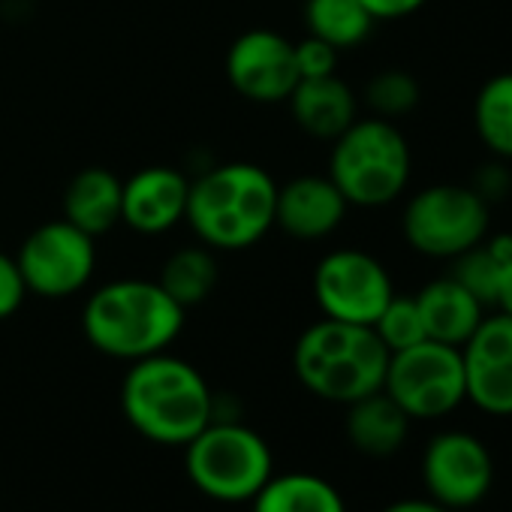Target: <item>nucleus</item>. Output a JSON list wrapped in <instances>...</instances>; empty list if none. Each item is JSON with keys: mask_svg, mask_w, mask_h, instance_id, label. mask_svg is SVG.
<instances>
[{"mask_svg": "<svg viewBox=\"0 0 512 512\" xmlns=\"http://www.w3.org/2000/svg\"><path fill=\"white\" fill-rule=\"evenodd\" d=\"M278 181L256 163H220L199 172L187 193V226L211 250H244L275 226Z\"/></svg>", "mask_w": 512, "mask_h": 512, "instance_id": "1", "label": "nucleus"}, {"mask_svg": "<svg viewBox=\"0 0 512 512\" xmlns=\"http://www.w3.org/2000/svg\"><path fill=\"white\" fill-rule=\"evenodd\" d=\"M184 308L157 284L142 278L109 281L82 308V332L94 350L139 362L166 353L184 329Z\"/></svg>", "mask_w": 512, "mask_h": 512, "instance_id": "2", "label": "nucleus"}, {"mask_svg": "<svg viewBox=\"0 0 512 512\" xmlns=\"http://www.w3.org/2000/svg\"><path fill=\"white\" fill-rule=\"evenodd\" d=\"M121 407L142 437L166 446H187L214 419V395L205 377L169 353L130 362Z\"/></svg>", "mask_w": 512, "mask_h": 512, "instance_id": "3", "label": "nucleus"}, {"mask_svg": "<svg viewBox=\"0 0 512 512\" xmlns=\"http://www.w3.org/2000/svg\"><path fill=\"white\" fill-rule=\"evenodd\" d=\"M389 350L371 326L323 317L308 326L293 347L299 383L323 401L353 404L383 389Z\"/></svg>", "mask_w": 512, "mask_h": 512, "instance_id": "4", "label": "nucleus"}, {"mask_svg": "<svg viewBox=\"0 0 512 512\" xmlns=\"http://www.w3.org/2000/svg\"><path fill=\"white\" fill-rule=\"evenodd\" d=\"M410 169V145L389 118H356L332 139L329 178L356 208H383L395 202L407 190Z\"/></svg>", "mask_w": 512, "mask_h": 512, "instance_id": "5", "label": "nucleus"}, {"mask_svg": "<svg viewBox=\"0 0 512 512\" xmlns=\"http://www.w3.org/2000/svg\"><path fill=\"white\" fill-rule=\"evenodd\" d=\"M184 467L202 494L220 503H241L253 500L256 491L272 479L275 458L269 443L253 428L211 419L184 446Z\"/></svg>", "mask_w": 512, "mask_h": 512, "instance_id": "6", "label": "nucleus"}, {"mask_svg": "<svg viewBox=\"0 0 512 512\" xmlns=\"http://www.w3.org/2000/svg\"><path fill=\"white\" fill-rule=\"evenodd\" d=\"M491 205L464 184H431L413 193L401 214L404 241L431 260H455L488 235Z\"/></svg>", "mask_w": 512, "mask_h": 512, "instance_id": "7", "label": "nucleus"}, {"mask_svg": "<svg viewBox=\"0 0 512 512\" xmlns=\"http://www.w3.org/2000/svg\"><path fill=\"white\" fill-rule=\"evenodd\" d=\"M383 392L410 419L449 416L467 401L461 347L425 338L407 350L389 353Z\"/></svg>", "mask_w": 512, "mask_h": 512, "instance_id": "8", "label": "nucleus"}, {"mask_svg": "<svg viewBox=\"0 0 512 512\" xmlns=\"http://www.w3.org/2000/svg\"><path fill=\"white\" fill-rule=\"evenodd\" d=\"M28 293L40 299H70L88 287L97 269L94 235L70 220H49L37 226L16 253Z\"/></svg>", "mask_w": 512, "mask_h": 512, "instance_id": "9", "label": "nucleus"}, {"mask_svg": "<svg viewBox=\"0 0 512 512\" xmlns=\"http://www.w3.org/2000/svg\"><path fill=\"white\" fill-rule=\"evenodd\" d=\"M392 296L395 287L386 266L365 250H332L314 269V299L329 320L374 326Z\"/></svg>", "mask_w": 512, "mask_h": 512, "instance_id": "10", "label": "nucleus"}, {"mask_svg": "<svg viewBox=\"0 0 512 512\" xmlns=\"http://www.w3.org/2000/svg\"><path fill=\"white\" fill-rule=\"evenodd\" d=\"M422 482L428 497L446 509L482 503L494 485V458L488 446L467 431H440L422 455Z\"/></svg>", "mask_w": 512, "mask_h": 512, "instance_id": "11", "label": "nucleus"}, {"mask_svg": "<svg viewBox=\"0 0 512 512\" xmlns=\"http://www.w3.org/2000/svg\"><path fill=\"white\" fill-rule=\"evenodd\" d=\"M226 79L250 103H287L299 85L296 43L272 28L244 31L226 52Z\"/></svg>", "mask_w": 512, "mask_h": 512, "instance_id": "12", "label": "nucleus"}, {"mask_svg": "<svg viewBox=\"0 0 512 512\" xmlns=\"http://www.w3.org/2000/svg\"><path fill=\"white\" fill-rule=\"evenodd\" d=\"M467 401L491 416H512V317L494 314L461 347Z\"/></svg>", "mask_w": 512, "mask_h": 512, "instance_id": "13", "label": "nucleus"}, {"mask_svg": "<svg viewBox=\"0 0 512 512\" xmlns=\"http://www.w3.org/2000/svg\"><path fill=\"white\" fill-rule=\"evenodd\" d=\"M190 178L172 166H145L124 181L121 223L142 235H163L187 214Z\"/></svg>", "mask_w": 512, "mask_h": 512, "instance_id": "14", "label": "nucleus"}, {"mask_svg": "<svg viewBox=\"0 0 512 512\" xmlns=\"http://www.w3.org/2000/svg\"><path fill=\"white\" fill-rule=\"evenodd\" d=\"M347 208L350 202L329 175H299L278 184L275 226L299 241H320L344 223Z\"/></svg>", "mask_w": 512, "mask_h": 512, "instance_id": "15", "label": "nucleus"}, {"mask_svg": "<svg viewBox=\"0 0 512 512\" xmlns=\"http://www.w3.org/2000/svg\"><path fill=\"white\" fill-rule=\"evenodd\" d=\"M416 305L422 314L425 335L449 347H464V341L485 320V305L473 293H467L452 275L425 284L416 293Z\"/></svg>", "mask_w": 512, "mask_h": 512, "instance_id": "16", "label": "nucleus"}, {"mask_svg": "<svg viewBox=\"0 0 512 512\" xmlns=\"http://www.w3.org/2000/svg\"><path fill=\"white\" fill-rule=\"evenodd\" d=\"M287 103L296 124L314 139L332 142L356 121V94L338 73L323 79H299Z\"/></svg>", "mask_w": 512, "mask_h": 512, "instance_id": "17", "label": "nucleus"}, {"mask_svg": "<svg viewBox=\"0 0 512 512\" xmlns=\"http://www.w3.org/2000/svg\"><path fill=\"white\" fill-rule=\"evenodd\" d=\"M124 181L106 166H88L76 172L64 190V220L88 235H106L121 223Z\"/></svg>", "mask_w": 512, "mask_h": 512, "instance_id": "18", "label": "nucleus"}, {"mask_svg": "<svg viewBox=\"0 0 512 512\" xmlns=\"http://www.w3.org/2000/svg\"><path fill=\"white\" fill-rule=\"evenodd\" d=\"M347 407V437L362 455L389 458L404 446L413 419L383 389Z\"/></svg>", "mask_w": 512, "mask_h": 512, "instance_id": "19", "label": "nucleus"}, {"mask_svg": "<svg viewBox=\"0 0 512 512\" xmlns=\"http://www.w3.org/2000/svg\"><path fill=\"white\" fill-rule=\"evenodd\" d=\"M253 512H347L341 491L317 473H284L256 491Z\"/></svg>", "mask_w": 512, "mask_h": 512, "instance_id": "20", "label": "nucleus"}, {"mask_svg": "<svg viewBox=\"0 0 512 512\" xmlns=\"http://www.w3.org/2000/svg\"><path fill=\"white\" fill-rule=\"evenodd\" d=\"M217 250L205 247L202 241L199 244H190V247H181L175 250L172 256H166V263L160 269V278L157 284L187 311L193 305H202L217 281H220V266H217Z\"/></svg>", "mask_w": 512, "mask_h": 512, "instance_id": "21", "label": "nucleus"}, {"mask_svg": "<svg viewBox=\"0 0 512 512\" xmlns=\"http://www.w3.org/2000/svg\"><path fill=\"white\" fill-rule=\"evenodd\" d=\"M374 16L362 0H305V28L311 37L338 52L365 43L374 31Z\"/></svg>", "mask_w": 512, "mask_h": 512, "instance_id": "22", "label": "nucleus"}, {"mask_svg": "<svg viewBox=\"0 0 512 512\" xmlns=\"http://www.w3.org/2000/svg\"><path fill=\"white\" fill-rule=\"evenodd\" d=\"M473 127L497 160H512V73H497L479 88Z\"/></svg>", "mask_w": 512, "mask_h": 512, "instance_id": "23", "label": "nucleus"}, {"mask_svg": "<svg viewBox=\"0 0 512 512\" xmlns=\"http://www.w3.org/2000/svg\"><path fill=\"white\" fill-rule=\"evenodd\" d=\"M452 278L467 290L473 293L485 308H494V299H497V287H500V275H503V260L491 250L488 244V235L473 244L470 250L458 253L455 260H452Z\"/></svg>", "mask_w": 512, "mask_h": 512, "instance_id": "24", "label": "nucleus"}, {"mask_svg": "<svg viewBox=\"0 0 512 512\" xmlns=\"http://www.w3.org/2000/svg\"><path fill=\"white\" fill-rule=\"evenodd\" d=\"M377 332V338L383 341V347L389 353L407 350L419 341H425V326H422V314L416 305V296H392L389 305L380 311V317L371 326Z\"/></svg>", "mask_w": 512, "mask_h": 512, "instance_id": "25", "label": "nucleus"}, {"mask_svg": "<svg viewBox=\"0 0 512 512\" xmlns=\"http://www.w3.org/2000/svg\"><path fill=\"white\" fill-rule=\"evenodd\" d=\"M419 97H422V88L407 70H383L365 88V100L374 109V115L389 118V121L413 112L419 106Z\"/></svg>", "mask_w": 512, "mask_h": 512, "instance_id": "26", "label": "nucleus"}, {"mask_svg": "<svg viewBox=\"0 0 512 512\" xmlns=\"http://www.w3.org/2000/svg\"><path fill=\"white\" fill-rule=\"evenodd\" d=\"M338 49L317 40V37H305L302 43H296V67H299V79H323V76H335L338 73Z\"/></svg>", "mask_w": 512, "mask_h": 512, "instance_id": "27", "label": "nucleus"}, {"mask_svg": "<svg viewBox=\"0 0 512 512\" xmlns=\"http://www.w3.org/2000/svg\"><path fill=\"white\" fill-rule=\"evenodd\" d=\"M28 296V284L19 272L16 256L0 250V320H10Z\"/></svg>", "mask_w": 512, "mask_h": 512, "instance_id": "28", "label": "nucleus"}, {"mask_svg": "<svg viewBox=\"0 0 512 512\" xmlns=\"http://www.w3.org/2000/svg\"><path fill=\"white\" fill-rule=\"evenodd\" d=\"M488 205L497 199H506V193H509V187H512V178H509V172H506V166L503 163H488V166H482L479 169V175H476V181L470 184Z\"/></svg>", "mask_w": 512, "mask_h": 512, "instance_id": "29", "label": "nucleus"}, {"mask_svg": "<svg viewBox=\"0 0 512 512\" xmlns=\"http://www.w3.org/2000/svg\"><path fill=\"white\" fill-rule=\"evenodd\" d=\"M362 4L374 16V22H395L419 13L428 0H362Z\"/></svg>", "mask_w": 512, "mask_h": 512, "instance_id": "30", "label": "nucleus"}, {"mask_svg": "<svg viewBox=\"0 0 512 512\" xmlns=\"http://www.w3.org/2000/svg\"><path fill=\"white\" fill-rule=\"evenodd\" d=\"M383 512H452V509L440 506V503L431 500V497H410V500H395V503H389Z\"/></svg>", "mask_w": 512, "mask_h": 512, "instance_id": "31", "label": "nucleus"}, {"mask_svg": "<svg viewBox=\"0 0 512 512\" xmlns=\"http://www.w3.org/2000/svg\"><path fill=\"white\" fill-rule=\"evenodd\" d=\"M494 308L506 317H512V260L503 266V275H500V287H497V299H494Z\"/></svg>", "mask_w": 512, "mask_h": 512, "instance_id": "32", "label": "nucleus"}]
</instances>
